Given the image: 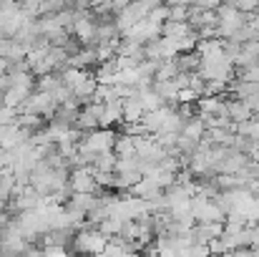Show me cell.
<instances>
[{
  "mask_svg": "<svg viewBox=\"0 0 259 257\" xmlns=\"http://www.w3.org/2000/svg\"><path fill=\"white\" fill-rule=\"evenodd\" d=\"M189 13H191V8L186 3H176V5L166 8V20L169 23H186L189 20Z\"/></svg>",
  "mask_w": 259,
  "mask_h": 257,
  "instance_id": "2e32d148",
  "label": "cell"
},
{
  "mask_svg": "<svg viewBox=\"0 0 259 257\" xmlns=\"http://www.w3.org/2000/svg\"><path fill=\"white\" fill-rule=\"evenodd\" d=\"M43 252H46V257H68L66 250H43Z\"/></svg>",
  "mask_w": 259,
  "mask_h": 257,
  "instance_id": "44dd1931",
  "label": "cell"
},
{
  "mask_svg": "<svg viewBox=\"0 0 259 257\" xmlns=\"http://www.w3.org/2000/svg\"><path fill=\"white\" fill-rule=\"evenodd\" d=\"M204 134H206V126H204V121H201L199 116H191V119L184 124V129H181V136H186V139H191V141H201Z\"/></svg>",
  "mask_w": 259,
  "mask_h": 257,
  "instance_id": "4fadbf2b",
  "label": "cell"
},
{
  "mask_svg": "<svg viewBox=\"0 0 259 257\" xmlns=\"http://www.w3.org/2000/svg\"><path fill=\"white\" fill-rule=\"evenodd\" d=\"M237 66H242V68L259 66V41H254V43H244V46H242L239 58H237Z\"/></svg>",
  "mask_w": 259,
  "mask_h": 257,
  "instance_id": "30bf717a",
  "label": "cell"
},
{
  "mask_svg": "<svg viewBox=\"0 0 259 257\" xmlns=\"http://www.w3.org/2000/svg\"><path fill=\"white\" fill-rule=\"evenodd\" d=\"M176 76H179V68H176L174 58L171 61H161L159 68H156V79H154V84H156V81H174Z\"/></svg>",
  "mask_w": 259,
  "mask_h": 257,
  "instance_id": "e0dca14e",
  "label": "cell"
},
{
  "mask_svg": "<svg viewBox=\"0 0 259 257\" xmlns=\"http://www.w3.org/2000/svg\"><path fill=\"white\" fill-rule=\"evenodd\" d=\"M96 199H98L96 194H73L63 207L66 209H73V212H81V214H88L96 207Z\"/></svg>",
  "mask_w": 259,
  "mask_h": 257,
  "instance_id": "9c48e42d",
  "label": "cell"
},
{
  "mask_svg": "<svg viewBox=\"0 0 259 257\" xmlns=\"http://www.w3.org/2000/svg\"><path fill=\"white\" fill-rule=\"evenodd\" d=\"M224 232V225H194L189 230V240L191 245H209L214 240H219Z\"/></svg>",
  "mask_w": 259,
  "mask_h": 257,
  "instance_id": "8992f818",
  "label": "cell"
},
{
  "mask_svg": "<svg viewBox=\"0 0 259 257\" xmlns=\"http://www.w3.org/2000/svg\"><path fill=\"white\" fill-rule=\"evenodd\" d=\"M141 116H144V108H141L139 98H136V96L126 98V101H123V119H121V121H123V124H139Z\"/></svg>",
  "mask_w": 259,
  "mask_h": 257,
  "instance_id": "7c38bea8",
  "label": "cell"
},
{
  "mask_svg": "<svg viewBox=\"0 0 259 257\" xmlns=\"http://www.w3.org/2000/svg\"><path fill=\"white\" fill-rule=\"evenodd\" d=\"M239 81H247V84H257L259 86V66H252V68H244Z\"/></svg>",
  "mask_w": 259,
  "mask_h": 257,
  "instance_id": "d6986e66",
  "label": "cell"
},
{
  "mask_svg": "<svg viewBox=\"0 0 259 257\" xmlns=\"http://www.w3.org/2000/svg\"><path fill=\"white\" fill-rule=\"evenodd\" d=\"M61 88H63V79H61L58 74H48V76H40V79H38V91H43V93L56 96Z\"/></svg>",
  "mask_w": 259,
  "mask_h": 257,
  "instance_id": "9a60e30c",
  "label": "cell"
},
{
  "mask_svg": "<svg viewBox=\"0 0 259 257\" xmlns=\"http://www.w3.org/2000/svg\"><path fill=\"white\" fill-rule=\"evenodd\" d=\"M244 23H247V15L239 13L234 8V3H227V5H219L217 8V38L229 41Z\"/></svg>",
  "mask_w": 259,
  "mask_h": 257,
  "instance_id": "6da1fadb",
  "label": "cell"
},
{
  "mask_svg": "<svg viewBox=\"0 0 259 257\" xmlns=\"http://www.w3.org/2000/svg\"><path fill=\"white\" fill-rule=\"evenodd\" d=\"M68 184H71L73 194H96L98 192V184L93 179V167H88V169H73L68 174Z\"/></svg>",
  "mask_w": 259,
  "mask_h": 257,
  "instance_id": "5b68a950",
  "label": "cell"
},
{
  "mask_svg": "<svg viewBox=\"0 0 259 257\" xmlns=\"http://www.w3.org/2000/svg\"><path fill=\"white\" fill-rule=\"evenodd\" d=\"M174 63H176L179 74H186V76L199 71V56L196 53H181V56L174 58Z\"/></svg>",
  "mask_w": 259,
  "mask_h": 257,
  "instance_id": "5bb4252c",
  "label": "cell"
},
{
  "mask_svg": "<svg viewBox=\"0 0 259 257\" xmlns=\"http://www.w3.org/2000/svg\"><path fill=\"white\" fill-rule=\"evenodd\" d=\"M106 237L98 232V230H78L76 235H73V250L78 252V255H86V257H93V255H101L103 252V247H106Z\"/></svg>",
  "mask_w": 259,
  "mask_h": 257,
  "instance_id": "3957f363",
  "label": "cell"
},
{
  "mask_svg": "<svg viewBox=\"0 0 259 257\" xmlns=\"http://www.w3.org/2000/svg\"><path fill=\"white\" fill-rule=\"evenodd\" d=\"M93 179H96V184L98 187H113V174H108V171H93Z\"/></svg>",
  "mask_w": 259,
  "mask_h": 257,
  "instance_id": "ffe728a7",
  "label": "cell"
},
{
  "mask_svg": "<svg viewBox=\"0 0 259 257\" xmlns=\"http://www.w3.org/2000/svg\"><path fill=\"white\" fill-rule=\"evenodd\" d=\"M121 119H123V101H121V98H113L111 103H103V111H101L98 126H101V129H108V126L118 124Z\"/></svg>",
  "mask_w": 259,
  "mask_h": 257,
  "instance_id": "52a82bcc",
  "label": "cell"
},
{
  "mask_svg": "<svg viewBox=\"0 0 259 257\" xmlns=\"http://www.w3.org/2000/svg\"><path fill=\"white\" fill-rule=\"evenodd\" d=\"M189 209H191L194 222H199V225H222V222H224L222 209H219L211 199H206V197L194 194V197L189 199Z\"/></svg>",
  "mask_w": 259,
  "mask_h": 257,
  "instance_id": "7a4b0ae2",
  "label": "cell"
},
{
  "mask_svg": "<svg viewBox=\"0 0 259 257\" xmlns=\"http://www.w3.org/2000/svg\"><path fill=\"white\" fill-rule=\"evenodd\" d=\"M227 119L237 126V124H244V121H249L252 119V111L244 106V101H237V98H232V101H227Z\"/></svg>",
  "mask_w": 259,
  "mask_h": 257,
  "instance_id": "ba28073f",
  "label": "cell"
},
{
  "mask_svg": "<svg viewBox=\"0 0 259 257\" xmlns=\"http://www.w3.org/2000/svg\"><path fill=\"white\" fill-rule=\"evenodd\" d=\"M93 257H103V255H93Z\"/></svg>",
  "mask_w": 259,
  "mask_h": 257,
  "instance_id": "7402d4cb",
  "label": "cell"
},
{
  "mask_svg": "<svg viewBox=\"0 0 259 257\" xmlns=\"http://www.w3.org/2000/svg\"><path fill=\"white\" fill-rule=\"evenodd\" d=\"M113 139H116V134H113L111 129H96V131H91V134L83 136V141H81L78 146L91 152L93 157H98V154L113 152Z\"/></svg>",
  "mask_w": 259,
  "mask_h": 257,
  "instance_id": "277c9868",
  "label": "cell"
},
{
  "mask_svg": "<svg viewBox=\"0 0 259 257\" xmlns=\"http://www.w3.org/2000/svg\"><path fill=\"white\" fill-rule=\"evenodd\" d=\"M116 169V154L113 152H106V154H98L96 162H93V171H108L113 174Z\"/></svg>",
  "mask_w": 259,
  "mask_h": 257,
  "instance_id": "ac0fdd59",
  "label": "cell"
},
{
  "mask_svg": "<svg viewBox=\"0 0 259 257\" xmlns=\"http://www.w3.org/2000/svg\"><path fill=\"white\" fill-rule=\"evenodd\" d=\"M113 154H116V159H134V157H136L134 139L126 136V134H118V136L113 139Z\"/></svg>",
  "mask_w": 259,
  "mask_h": 257,
  "instance_id": "8fae6325",
  "label": "cell"
}]
</instances>
